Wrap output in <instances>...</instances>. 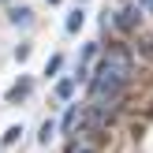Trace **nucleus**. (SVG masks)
I'll return each instance as SVG.
<instances>
[{"mask_svg":"<svg viewBox=\"0 0 153 153\" xmlns=\"http://www.w3.org/2000/svg\"><path fill=\"white\" fill-rule=\"evenodd\" d=\"M127 75H131V56H127L123 49L105 52V60L97 64L94 82H90V105H94V108H108V105H116L120 94H123Z\"/></svg>","mask_w":153,"mask_h":153,"instance_id":"obj_1","label":"nucleus"},{"mask_svg":"<svg viewBox=\"0 0 153 153\" xmlns=\"http://www.w3.org/2000/svg\"><path fill=\"white\" fill-rule=\"evenodd\" d=\"M138 19H142V4H127L123 11H120V26H123V30H134Z\"/></svg>","mask_w":153,"mask_h":153,"instance_id":"obj_2","label":"nucleus"},{"mask_svg":"<svg viewBox=\"0 0 153 153\" xmlns=\"http://www.w3.org/2000/svg\"><path fill=\"white\" fill-rule=\"evenodd\" d=\"M7 19H11L15 26H30V22H34V11H30V7H11Z\"/></svg>","mask_w":153,"mask_h":153,"instance_id":"obj_3","label":"nucleus"},{"mask_svg":"<svg viewBox=\"0 0 153 153\" xmlns=\"http://www.w3.org/2000/svg\"><path fill=\"white\" fill-rule=\"evenodd\" d=\"M82 22H86V11H82V4H79L71 15H67V22H64V26H67V34H79V30H82Z\"/></svg>","mask_w":153,"mask_h":153,"instance_id":"obj_4","label":"nucleus"},{"mask_svg":"<svg viewBox=\"0 0 153 153\" xmlns=\"http://www.w3.org/2000/svg\"><path fill=\"white\" fill-rule=\"evenodd\" d=\"M79 120H82V108H79V105H71V108H67V112H64V131H67V134H71V131H75V127H79Z\"/></svg>","mask_w":153,"mask_h":153,"instance_id":"obj_5","label":"nucleus"},{"mask_svg":"<svg viewBox=\"0 0 153 153\" xmlns=\"http://www.w3.org/2000/svg\"><path fill=\"white\" fill-rule=\"evenodd\" d=\"M75 86H79V79H64V82H60V86H56V97H60V101H71Z\"/></svg>","mask_w":153,"mask_h":153,"instance_id":"obj_6","label":"nucleus"},{"mask_svg":"<svg viewBox=\"0 0 153 153\" xmlns=\"http://www.w3.org/2000/svg\"><path fill=\"white\" fill-rule=\"evenodd\" d=\"M67 153H97V149H94V142H90V138H75Z\"/></svg>","mask_w":153,"mask_h":153,"instance_id":"obj_7","label":"nucleus"},{"mask_svg":"<svg viewBox=\"0 0 153 153\" xmlns=\"http://www.w3.org/2000/svg\"><path fill=\"white\" fill-rule=\"evenodd\" d=\"M52 134H56V123H52V120H45V123H41V134H37V142H41V146H49Z\"/></svg>","mask_w":153,"mask_h":153,"instance_id":"obj_8","label":"nucleus"},{"mask_svg":"<svg viewBox=\"0 0 153 153\" xmlns=\"http://www.w3.org/2000/svg\"><path fill=\"white\" fill-rule=\"evenodd\" d=\"M19 134H22V127H19V123L7 127V131H4V146H15V142H19Z\"/></svg>","mask_w":153,"mask_h":153,"instance_id":"obj_9","label":"nucleus"},{"mask_svg":"<svg viewBox=\"0 0 153 153\" xmlns=\"http://www.w3.org/2000/svg\"><path fill=\"white\" fill-rule=\"evenodd\" d=\"M60 67H64V56H52L49 64H45V75H49V79H52V75H56Z\"/></svg>","mask_w":153,"mask_h":153,"instance_id":"obj_10","label":"nucleus"},{"mask_svg":"<svg viewBox=\"0 0 153 153\" xmlns=\"http://www.w3.org/2000/svg\"><path fill=\"white\" fill-rule=\"evenodd\" d=\"M138 4H142V7H146V11L153 15V0H138Z\"/></svg>","mask_w":153,"mask_h":153,"instance_id":"obj_11","label":"nucleus"},{"mask_svg":"<svg viewBox=\"0 0 153 153\" xmlns=\"http://www.w3.org/2000/svg\"><path fill=\"white\" fill-rule=\"evenodd\" d=\"M49 4H60V0H49Z\"/></svg>","mask_w":153,"mask_h":153,"instance_id":"obj_12","label":"nucleus"},{"mask_svg":"<svg viewBox=\"0 0 153 153\" xmlns=\"http://www.w3.org/2000/svg\"><path fill=\"white\" fill-rule=\"evenodd\" d=\"M79 4H82V0H79Z\"/></svg>","mask_w":153,"mask_h":153,"instance_id":"obj_13","label":"nucleus"}]
</instances>
